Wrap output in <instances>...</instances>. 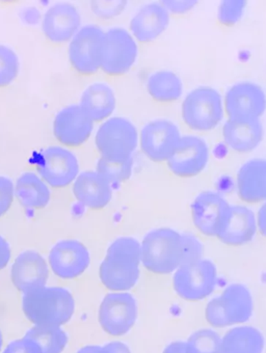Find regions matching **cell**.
<instances>
[{
	"mask_svg": "<svg viewBox=\"0 0 266 353\" xmlns=\"http://www.w3.org/2000/svg\"><path fill=\"white\" fill-rule=\"evenodd\" d=\"M142 263L141 243L130 237L112 242L100 266L102 284L114 292L130 290L138 282Z\"/></svg>",
	"mask_w": 266,
	"mask_h": 353,
	"instance_id": "7a4b0ae2",
	"label": "cell"
},
{
	"mask_svg": "<svg viewBox=\"0 0 266 353\" xmlns=\"http://www.w3.org/2000/svg\"><path fill=\"white\" fill-rule=\"evenodd\" d=\"M149 95L158 102H173L183 93L181 79L171 71H158L149 77L147 83Z\"/></svg>",
	"mask_w": 266,
	"mask_h": 353,
	"instance_id": "83f0119b",
	"label": "cell"
},
{
	"mask_svg": "<svg viewBox=\"0 0 266 353\" xmlns=\"http://www.w3.org/2000/svg\"><path fill=\"white\" fill-rule=\"evenodd\" d=\"M237 192L247 203L266 202V159L243 164L237 174Z\"/></svg>",
	"mask_w": 266,
	"mask_h": 353,
	"instance_id": "44dd1931",
	"label": "cell"
},
{
	"mask_svg": "<svg viewBox=\"0 0 266 353\" xmlns=\"http://www.w3.org/2000/svg\"><path fill=\"white\" fill-rule=\"evenodd\" d=\"M81 108L93 122H100L112 116L116 108V96L110 86L95 83L83 94Z\"/></svg>",
	"mask_w": 266,
	"mask_h": 353,
	"instance_id": "d4e9b609",
	"label": "cell"
},
{
	"mask_svg": "<svg viewBox=\"0 0 266 353\" xmlns=\"http://www.w3.org/2000/svg\"><path fill=\"white\" fill-rule=\"evenodd\" d=\"M186 349L188 353H221L222 339L214 330H198L188 339Z\"/></svg>",
	"mask_w": 266,
	"mask_h": 353,
	"instance_id": "4dcf8cb0",
	"label": "cell"
},
{
	"mask_svg": "<svg viewBox=\"0 0 266 353\" xmlns=\"http://www.w3.org/2000/svg\"><path fill=\"white\" fill-rule=\"evenodd\" d=\"M245 3L241 0H227L220 6L218 20L225 26H233L241 20L245 11Z\"/></svg>",
	"mask_w": 266,
	"mask_h": 353,
	"instance_id": "d6a6232c",
	"label": "cell"
},
{
	"mask_svg": "<svg viewBox=\"0 0 266 353\" xmlns=\"http://www.w3.org/2000/svg\"><path fill=\"white\" fill-rule=\"evenodd\" d=\"M142 264L149 272L169 274L183 265L202 260L203 248L192 234L172 229H157L147 234L141 243Z\"/></svg>",
	"mask_w": 266,
	"mask_h": 353,
	"instance_id": "6da1fadb",
	"label": "cell"
},
{
	"mask_svg": "<svg viewBox=\"0 0 266 353\" xmlns=\"http://www.w3.org/2000/svg\"><path fill=\"white\" fill-rule=\"evenodd\" d=\"M224 112L220 94L207 86L190 92L182 103V118L192 130H212L223 120Z\"/></svg>",
	"mask_w": 266,
	"mask_h": 353,
	"instance_id": "5b68a950",
	"label": "cell"
},
{
	"mask_svg": "<svg viewBox=\"0 0 266 353\" xmlns=\"http://www.w3.org/2000/svg\"><path fill=\"white\" fill-rule=\"evenodd\" d=\"M230 213V205L216 192H202L192 205V221L196 229L212 237H218L224 231Z\"/></svg>",
	"mask_w": 266,
	"mask_h": 353,
	"instance_id": "8fae6325",
	"label": "cell"
},
{
	"mask_svg": "<svg viewBox=\"0 0 266 353\" xmlns=\"http://www.w3.org/2000/svg\"><path fill=\"white\" fill-rule=\"evenodd\" d=\"M104 32L95 26L81 28L71 41L69 57L75 70L81 74L95 73L101 69Z\"/></svg>",
	"mask_w": 266,
	"mask_h": 353,
	"instance_id": "7c38bea8",
	"label": "cell"
},
{
	"mask_svg": "<svg viewBox=\"0 0 266 353\" xmlns=\"http://www.w3.org/2000/svg\"><path fill=\"white\" fill-rule=\"evenodd\" d=\"M73 194L81 204L91 209H102L112 200V186L97 172H85L76 178Z\"/></svg>",
	"mask_w": 266,
	"mask_h": 353,
	"instance_id": "7402d4cb",
	"label": "cell"
},
{
	"mask_svg": "<svg viewBox=\"0 0 266 353\" xmlns=\"http://www.w3.org/2000/svg\"><path fill=\"white\" fill-rule=\"evenodd\" d=\"M256 231L257 221L253 211L245 206H231L230 217L218 238L228 245H243L253 239Z\"/></svg>",
	"mask_w": 266,
	"mask_h": 353,
	"instance_id": "cb8c5ba5",
	"label": "cell"
},
{
	"mask_svg": "<svg viewBox=\"0 0 266 353\" xmlns=\"http://www.w3.org/2000/svg\"><path fill=\"white\" fill-rule=\"evenodd\" d=\"M138 57L136 39L124 28L104 32L101 70L108 75H122L131 69Z\"/></svg>",
	"mask_w": 266,
	"mask_h": 353,
	"instance_id": "ba28073f",
	"label": "cell"
},
{
	"mask_svg": "<svg viewBox=\"0 0 266 353\" xmlns=\"http://www.w3.org/2000/svg\"><path fill=\"white\" fill-rule=\"evenodd\" d=\"M225 143L239 153L253 151L263 139V128L260 120L228 119L223 128Z\"/></svg>",
	"mask_w": 266,
	"mask_h": 353,
	"instance_id": "603a6c76",
	"label": "cell"
},
{
	"mask_svg": "<svg viewBox=\"0 0 266 353\" xmlns=\"http://www.w3.org/2000/svg\"><path fill=\"white\" fill-rule=\"evenodd\" d=\"M22 307L28 319L36 325L61 326L72 317L75 303L65 289L42 287L25 293Z\"/></svg>",
	"mask_w": 266,
	"mask_h": 353,
	"instance_id": "3957f363",
	"label": "cell"
},
{
	"mask_svg": "<svg viewBox=\"0 0 266 353\" xmlns=\"http://www.w3.org/2000/svg\"><path fill=\"white\" fill-rule=\"evenodd\" d=\"M161 5L167 9L169 13L173 12L175 14H182L190 11L196 5V3L194 1H163Z\"/></svg>",
	"mask_w": 266,
	"mask_h": 353,
	"instance_id": "d590c367",
	"label": "cell"
},
{
	"mask_svg": "<svg viewBox=\"0 0 266 353\" xmlns=\"http://www.w3.org/2000/svg\"><path fill=\"white\" fill-rule=\"evenodd\" d=\"M253 314V299L247 287L233 284L222 295L212 299L206 307V320L214 327L243 323Z\"/></svg>",
	"mask_w": 266,
	"mask_h": 353,
	"instance_id": "277c9868",
	"label": "cell"
},
{
	"mask_svg": "<svg viewBox=\"0 0 266 353\" xmlns=\"http://www.w3.org/2000/svg\"><path fill=\"white\" fill-rule=\"evenodd\" d=\"M163 353H188L186 343L174 342L165 349Z\"/></svg>",
	"mask_w": 266,
	"mask_h": 353,
	"instance_id": "ab89813d",
	"label": "cell"
},
{
	"mask_svg": "<svg viewBox=\"0 0 266 353\" xmlns=\"http://www.w3.org/2000/svg\"><path fill=\"white\" fill-rule=\"evenodd\" d=\"M52 272L61 279H75L81 276L90 265L87 248L75 240L59 242L49 254Z\"/></svg>",
	"mask_w": 266,
	"mask_h": 353,
	"instance_id": "2e32d148",
	"label": "cell"
},
{
	"mask_svg": "<svg viewBox=\"0 0 266 353\" xmlns=\"http://www.w3.org/2000/svg\"><path fill=\"white\" fill-rule=\"evenodd\" d=\"M136 318L138 305L134 297L129 293H110L100 305V325L112 336L127 334L136 323Z\"/></svg>",
	"mask_w": 266,
	"mask_h": 353,
	"instance_id": "9c48e42d",
	"label": "cell"
},
{
	"mask_svg": "<svg viewBox=\"0 0 266 353\" xmlns=\"http://www.w3.org/2000/svg\"><path fill=\"white\" fill-rule=\"evenodd\" d=\"M218 282L216 265L208 260L198 261L178 268L174 276V289L185 301H202L214 292Z\"/></svg>",
	"mask_w": 266,
	"mask_h": 353,
	"instance_id": "52a82bcc",
	"label": "cell"
},
{
	"mask_svg": "<svg viewBox=\"0 0 266 353\" xmlns=\"http://www.w3.org/2000/svg\"><path fill=\"white\" fill-rule=\"evenodd\" d=\"M1 346H3V334L0 332V349H1Z\"/></svg>",
	"mask_w": 266,
	"mask_h": 353,
	"instance_id": "b9f144b4",
	"label": "cell"
},
{
	"mask_svg": "<svg viewBox=\"0 0 266 353\" xmlns=\"http://www.w3.org/2000/svg\"><path fill=\"white\" fill-rule=\"evenodd\" d=\"M48 274V268L44 259L32 250L20 254L12 268L13 284L24 294L45 287Z\"/></svg>",
	"mask_w": 266,
	"mask_h": 353,
	"instance_id": "ac0fdd59",
	"label": "cell"
},
{
	"mask_svg": "<svg viewBox=\"0 0 266 353\" xmlns=\"http://www.w3.org/2000/svg\"><path fill=\"white\" fill-rule=\"evenodd\" d=\"M181 139L178 127L167 120L152 121L139 135L143 153L155 162L167 161L175 153Z\"/></svg>",
	"mask_w": 266,
	"mask_h": 353,
	"instance_id": "30bf717a",
	"label": "cell"
},
{
	"mask_svg": "<svg viewBox=\"0 0 266 353\" xmlns=\"http://www.w3.org/2000/svg\"><path fill=\"white\" fill-rule=\"evenodd\" d=\"M93 127V121L81 105H71L63 108L55 117L53 131L63 145L77 147L89 139Z\"/></svg>",
	"mask_w": 266,
	"mask_h": 353,
	"instance_id": "e0dca14e",
	"label": "cell"
},
{
	"mask_svg": "<svg viewBox=\"0 0 266 353\" xmlns=\"http://www.w3.org/2000/svg\"><path fill=\"white\" fill-rule=\"evenodd\" d=\"M170 23V13L163 5L150 3L133 16L130 34L136 41L152 42L163 34Z\"/></svg>",
	"mask_w": 266,
	"mask_h": 353,
	"instance_id": "ffe728a7",
	"label": "cell"
},
{
	"mask_svg": "<svg viewBox=\"0 0 266 353\" xmlns=\"http://www.w3.org/2000/svg\"><path fill=\"white\" fill-rule=\"evenodd\" d=\"M256 221H257V229H259L260 233L266 237V202L259 209Z\"/></svg>",
	"mask_w": 266,
	"mask_h": 353,
	"instance_id": "74e56055",
	"label": "cell"
},
{
	"mask_svg": "<svg viewBox=\"0 0 266 353\" xmlns=\"http://www.w3.org/2000/svg\"><path fill=\"white\" fill-rule=\"evenodd\" d=\"M139 143L136 126L124 118H112L103 123L96 134V145L101 157L112 160L132 158Z\"/></svg>",
	"mask_w": 266,
	"mask_h": 353,
	"instance_id": "8992f818",
	"label": "cell"
},
{
	"mask_svg": "<svg viewBox=\"0 0 266 353\" xmlns=\"http://www.w3.org/2000/svg\"><path fill=\"white\" fill-rule=\"evenodd\" d=\"M209 159L207 143L198 137H182L175 153L167 160L172 172L181 178H192L206 168Z\"/></svg>",
	"mask_w": 266,
	"mask_h": 353,
	"instance_id": "9a60e30c",
	"label": "cell"
},
{
	"mask_svg": "<svg viewBox=\"0 0 266 353\" xmlns=\"http://www.w3.org/2000/svg\"><path fill=\"white\" fill-rule=\"evenodd\" d=\"M25 338L36 342L42 353H61L68 343V336L59 326H34Z\"/></svg>",
	"mask_w": 266,
	"mask_h": 353,
	"instance_id": "f1b7e54d",
	"label": "cell"
},
{
	"mask_svg": "<svg viewBox=\"0 0 266 353\" xmlns=\"http://www.w3.org/2000/svg\"><path fill=\"white\" fill-rule=\"evenodd\" d=\"M133 160H112L101 157L98 161L96 172L112 185L126 181L132 174Z\"/></svg>",
	"mask_w": 266,
	"mask_h": 353,
	"instance_id": "f546056e",
	"label": "cell"
},
{
	"mask_svg": "<svg viewBox=\"0 0 266 353\" xmlns=\"http://www.w3.org/2000/svg\"><path fill=\"white\" fill-rule=\"evenodd\" d=\"M81 22V15L73 6L59 3L45 14L43 30L53 42H67L79 32Z\"/></svg>",
	"mask_w": 266,
	"mask_h": 353,
	"instance_id": "d6986e66",
	"label": "cell"
},
{
	"mask_svg": "<svg viewBox=\"0 0 266 353\" xmlns=\"http://www.w3.org/2000/svg\"><path fill=\"white\" fill-rule=\"evenodd\" d=\"M14 185L11 180L0 176V216L8 212L14 199Z\"/></svg>",
	"mask_w": 266,
	"mask_h": 353,
	"instance_id": "836d02e7",
	"label": "cell"
},
{
	"mask_svg": "<svg viewBox=\"0 0 266 353\" xmlns=\"http://www.w3.org/2000/svg\"><path fill=\"white\" fill-rule=\"evenodd\" d=\"M264 338L252 326H239L229 330L222 339L221 353H262Z\"/></svg>",
	"mask_w": 266,
	"mask_h": 353,
	"instance_id": "484cf974",
	"label": "cell"
},
{
	"mask_svg": "<svg viewBox=\"0 0 266 353\" xmlns=\"http://www.w3.org/2000/svg\"><path fill=\"white\" fill-rule=\"evenodd\" d=\"M223 101L229 119L235 120H260L266 110L265 93L252 82L231 86Z\"/></svg>",
	"mask_w": 266,
	"mask_h": 353,
	"instance_id": "4fadbf2b",
	"label": "cell"
},
{
	"mask_svg": "<svg viewBox=\"0 0 266 353\" xmlns=\"http://www.w3.org/2000/svg\"><path fill=\"white\" fill-rule=\"evenodd\" d=\"M79 353H108L105 346H87L79 351Z\"/></svg>",
	"mask_w": 266,
	"mask_h": 353,
	"instance_id": "60d3db41",
	"label": "cell"
},
{
	"mask_svg": "<svg viewBox=\"0 0 266 353\" xmlns=\"http://www.w3.org/2000/svg\"><path fill=\"white\" fill-rule=\"evenodd\" d=\"M19 61L12 49L0 45V88L9 85L17 77Z\"/></svg>",
	"mask_w": 266,
	"mask_h": 353,
	"instance_id": "1f68e13d",
	"label": "cell"
},
{
	"mask_svg": "<svg viewBox=\"0 0 266 353\" xmlns=\"http://www.w3.org/2000/svg\"><path fill=\"white\" fill-rule=\"evenodd\" d=\"M37 170L43 179L52 188H65L74 181L79 165L74 154L59 147L45 150L38 161Z\"/></svg>",
	"mask_w": 266,
	"mask_h": 353,
	"instance_id": "5bb4252c",
	"label": "cell"
},
{
	"mask_svg": "<svg viewBox=\"0 0 266 353\" xmlns=\"http://www.w3.org/2000/svg\"><path fill=\"white\" fill-rule=\"evenodd\" d=\"M3 353H42V350L36 342L24 336L11 343Z\"/></svg>",
	"mask_w": 266,
	"mask_h": 353,
	"instance_id": "e575fe53",
	"label": "cell"
},
{
	"mask_svg": "<svg viewBox=\"0 0 266 353\" xmlns=\"http://www.w3.org/2000/svg\"><path fill=\"white\" fill-rule=\"evenodd\" d=\"M15 194L25 208H44L50 200V192L46 184L32 172H26L18 179Z\"/></svg>",
	"mask_w": 266,
	"mask_h": 353,
	"instance_id": "4316f807",
	"label": "cell"
},
{
	"mask_svg": "<svg viewBox=\"0 0 266 353\" xmlns=\"http://www.w3.org/2000/svg\"><path fill=\"white\" fill-rule=\"evenodd\" d=\"M108 353H131L128 347L121 342H112L105 345Z\"/></svg>",
	"mask_w": 266,
	"mask_h": 353,
	"instance_id": "f35d334b",
	"label": "cell"
},
{
	"mask_svg": "<svg viewBox=\"0 0 266 353\" xmlns=\"http://www.w3.org/2000/svg\"><path fill=\"white\" fill-rule=\"evenodd\" d=\"M11 258V250H10L9 244L0 236V270L7 266Z\"/></svg>",
	"mask_w": 266,
	"mask_h": 353,
	"instance_id": "8d00e7d4",
	"label": "cell"
}]
</instances>
